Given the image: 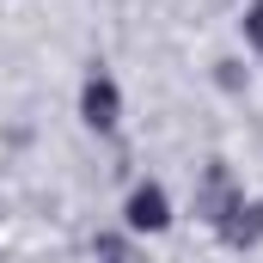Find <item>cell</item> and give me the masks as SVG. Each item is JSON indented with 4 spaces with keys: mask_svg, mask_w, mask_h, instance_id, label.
<instances>
[{
    "mask_svg": "<svg viewBox=\"0 0 263 263\" xmlns=\"http://www.w3.org/2000/svg\"><path fill=\"white\" fill-rule=\"evenodd\" d=\"M80 117H86L98 135H110L117 123H123V92H117V80H110L104 67L86 73V86H80Z\"/></svg>",
    "mask_w": 263,
    "mask_h": 263,
    "instance_id": "6da1fadb",
    "label": "cell"
},
{
    "mask_svg": "<svg viewBox=\"0 0 263 263\" xmlns=\"http://www.w3.org/2000/svg\"><path fill=\"white\" fill-rule=\"evenodd\" d=\"M123 220H129V233H165L172 227V196L159 184H135L129 202H123Z\"/></svg>",
    "mask_w": 263,
    "mask_h": 263,
    "instance_id": "7a4b0ae2",
    "label": "cell"
},
{
    "mask_svg": "<svg viewBox=\"0 0 263 263\" xmlns=\"http://www.w3.org/2000/svg\"><path fill=\"white\" fill-rule=\"evenodd\" d=\"M214 227H220V239H227L233 251H251V245L263 239V202H245V196H233V208H227V214H220Z\"/></svg>",
    "mask_w": 263,
    "mask_h": 263,
    "instance_id": "3957f363",
    "label": "cell"
},
{
    "mask_svg": "<svg viewBox=\"0 0 263 263\" xmlns=\"http://www.w3.org/2000/svg\"><path fill=\"white\" fill-rule=\"evenodd\" d=\"M245 43L263 55V0H251V6H245Z\"/></svg>",
    "mask_w": 263,
    "mask_h": 263,
    "instance_id": "277c9868",
    "label": "cell"
},
{
    "mask_svg": "<svg viewBox=\"0 0 263 263\" xmlns=\"http://www.w3.org/2000/svg\"><path fill=\"white\" fill-rule=\"evenodd\" d=\"M98 257H104V263H129V257H123V245H117V239H98Z\"/></svg>",
    "mask_w": 263,
    "mask_h": 263,
    "instance_id": "5b68a950",
    "label": "cell"
}]
</instances>
